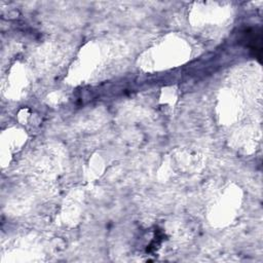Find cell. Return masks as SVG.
<instances>
[{"mask_svg": "<svg viewBox=\"0 0 263 263\" xmlns=\"http://www.w3.org/2000/svg\"><path fill=\"white\" fill-rule=\"evenodd\" d=\"M247 46L248 48L254 52V56L259 58L261 57V33L256 30H247Z\"/></svg>", "mask_w": 263, "mask_h": 263, "instance_id": "6da1fadb", "label": "cell"}]
</instances>
